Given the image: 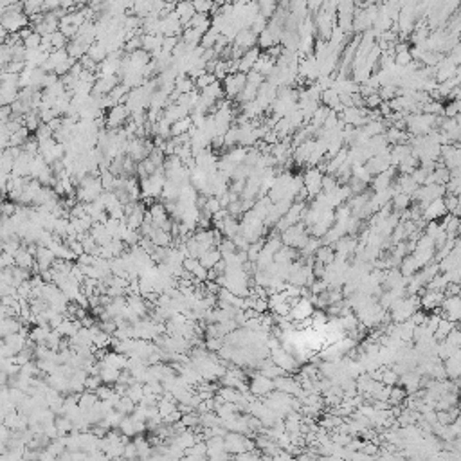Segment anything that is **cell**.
<instances>
[{
  "label": "cell",
  "mask_w": 461,
  "mask_h": 461,
  "mask_svg": "<svg viewBox=\"0 0 461 461\" xmlns=\"http://www.w3.org/2000/svg\"><path fill=\"white\" fill-rule=\"evenodd\" d=\"M274 386H276V384L272 382L270 379H267V377L260 375V377L254 379L251 389H253V393H256V394H265V393H270V391L274 389Z\"/></svg>",
  "instance_id": "7c38bea8"
},
{
  "label": "cell",
  "mask_w": 461,
  "mask_h": 461,
  "mask_svg": "<svg viewBox=\"0 0 461 461\" xmlns=\"http://www.w3.org/2000/svg\"><path fill=\"white\" fill-rule=\"evenodd\" d=\"M409 202H411V195H406V193H394V197H393V204H394V207L396 209H407L409 207Z\"/></svg>",
  "instance_id": "44dd1931"
},
{
  "label": "cell",
  "mask_w": 461,
  "mask_h": 461,
  "mask_svg": "<svg viewBox=\"0 0 461 461\" xmlns=\"http://www.w3.org/2000/svg\"><path fill=\"white\" fill-rule=\"evenodd\" d=\"M272 359H274V364L278 367H281L283 371H292L296 367V360L292 355H288L287 350H281V348H276L272 351Z\"/></svg>",
  "instance_id": "5b68a950"
},
{
  "label": "cell",
  "mask_w": 461,
  "mask_h": 461,
  "mask_svg": "<svg viewBox=\"0 0 461 461\" xmlns=\"http://www.w3.org/2000/svg\"><path fill=\"white\" fill-rule=\"evenodd\" d=\"M256 44H258V36L251 29H243L234 38V47H240L241 51H249V49L256 47Z\"/></svg>",
  "instance_id": "8992f818"
},
{
  "label": "cell",
  "mask_w": 461,
  "mask_h": 461,
  "mask_svg": "<svg viewBox=\"0 0 461 461\" xmlns=\"http://www.w3.org/2000/svg\"><path fill=\"white\" fill-rule=\"evenodd\" d=\"M323 178L324 175L319 168H312L303 175L304 190H306L308 197H319L323 193Z\"/></svg>",
  "instance_id": "6da1fadb"
},
{
  "label": "cell",
  "mask_w": 461,
  "mask_h": 461,
  "mask_svg": "<svg viewBox=\"0 0 461 461\" xmlns=\"http://www.w3.org/2000/svg\"><path fill=\"white\" fill-rule=\"evenodd\" d=\"M449 321H459L461 319V296H452L449 299H445L443 303Z\"/></svg>",
  "instance_id": "9c48e42d"
},
{
  "label": "cell",
  "mask_w": 461,
  "mask_h": 461,
  "mask_svg": "<svg viewBox=\"0 0 461 461\" xmlns=\"http://www.w3.org/2000/svg\"><path fill=\"white\" fill-rule=\"evenodd\" d=\"M193 128V121H191V117H184L180 119V121L173 122L171 125V137H180V135H186L190 134V130Z\"/></svg>",
  "instance_id": "9a60e30c"
},
{
  "label": "cell",
  "mask_w": 461,
  "mask_h": 461,
  "mask_svg": "<svg viewBox=\"0 0 461 461\" xmlns=\"http://www.w3.org/2000/svg\"><path fill=\"white\" fill-rule=\"evenodd\" d=\"M175 13L178 15L180 24L184 25V27H188L190 22L193 20V16L197 15V11H195V8H193V2H180V4H177Z\"/></svg>",
  "instance_id": "ba28073f"
},
{
  "label": "cell",
  "mask_w": 461,
  "mask_h": 461,
  "mask_svg": "<svg viewBox=\"0 0 461 461\" xmlns=\"http://www.w3.org/2000/svg\"><path fill=\"white\" fill-rule=\"evenodd\" d=\"M128 115H132V114H130V110H128V107L125 105V103H119V105H115L114 108H110V110H108L107 128H108V130H119L122 122L128 121Z\"/></svg>",
  "instance_id": "3957f363"
},
{
  "label": "cell",
  "mask_w": 461,
  "mask_h": 461,
  "mask_svg": "<svg viewBox=\"0 0 461 461\" xmlns=\"http://www.w3.org/2000/svg\"><path fill=\"white\" fill-rule=\"evenodd\" d=\"M218 261H222V254H220V251H218V249L207 251V253L202 254V256H200L202 267H205L207 270H213V268L218 265Z\"/></svg>",
  "instance_id": "5bb4252c"
},
{
  "label": "cell",
  "mask_w": 461,
  "mask_h": 461,
  "mask_svg": "<svg viewBox=\"0 0 461 461\" xmlns=\"http://www.w3.org/2000/svg\"><path fill=\"white\" fill-rule=\"evenodd\" d=\"M220 36L222 35H220V31H218V29L211 27L204 36H202V42H200L202 49H204V51H207V49H214V45H217V42H218V38H220Z\"/></svg>",
  "instance_id": "2e32d148"
},
{
  "label": "cell",
  "mask_w": 461,
  "mask_h": 461,
  "mask_svg": "<svg viewBox=\"0 0 461 461\" xmlns=\"http://www.w3.org/2000/svg\"><path fill=\"white\" fill-rule=\"evenodd\" d=\"M52 137H54V132L51 130V127H49V125H44V122H42V127H40L38 130L35 132V139L38 142L49 141V139H52Z\"/></svg>",
  "instance_id": "d6986e66"
},
{
  "label": "cell",
  "mask_w": 461,
  "mask_h": 461,
  "mask_svg": "<svg viewBox=\"0 0 461 461\" xmlns=\"http://www.w3.org/2000/svg\"><path fill=\"white\" fill-rule=\"evenodd\" d=\"M15 260H16V267L25 268V270H29V268H31L33 265L36 263L35 254L29 253V249H20L18 253H16Z\"/></svg>",
  "instance_id": "4fadbf2b"
},
{
  "label": "cell",
  "mask_w": 461,
  "mask_h": 461,
  "mask_svg": "<svg viewBox=\"0 0 461 461\" xmlns=\"http://www.w3.org/2000/svg\"><path fill=\"white\" fill-rule=\"evenodd\" d=\"M51 40H52V49H54V51H59V49H67V45L71 44V42L67 40V36H65L62 31L51 35Z\"/></svg>",
  "instance_id": "ac0fdd59"
},
{
  "label": "cell",
  "mask_w": 461,
  "mask_h": 461,
  "mask_svg": "<svg viewBox=\"0 0 461 461\" xmlns=\"http://www.w3.org/2000/svg\"><path fill=\"white\" fill-rule=\"evenodd\" d=\"M245 85H247V74H229L227 78L224 79V90L225 96H229L231 99H238L243 92Z\"/></svg>",
  "instance_id": "7a4b0ae2"
},
{
  "label": "cell",
  "mask_w": 461,
  "mask_h": 461,
  "mask_svg": "<svg viewBox=\"0 0 461 461\" xmlns=\"http://www.w3.org/2000/svg\"><path fill=\"white\" fill-rule=\"evenodd\" d=\"M90 236L94 238V240L98 241V245H101V247H107V245L114 240L112 234L108 233L107 227L103 224H94V227H92V231H90Z\"/></svg>",
  "instance_id": "30bf717a"
},
{
  "label": "cell",
  "mask_w": 461,
  "mask_h": 461,
  "mask_svg": "<svg viewBox=\"0 0 461 461\" xmlns=\"http://www.w3.org/2000/svg\"><path fill=\"white\" fill-rule=\"evenodd\" d=\"M178 44H180V38H178V36H164V42H162V52L173 54V51L177 49Z\"/></svg>",
  "instance_id": "ffe728a7"
},
{
  "label": "cell",
  "mask_w": 461,
  "mask_h": 461,
  "mask_svg": "<svg viewBox=\"0 0 461 461\" xmlns=\"http://www.w3.org/2000/svg\"><path fill=\"white\" fill-rule=\"evenodd\" d=\"M440 301H442V294H438V292H429V294L422 299V303L425 308H434L440 304Z\"/></svg>",
  "instance_id": "7402d4cb"
},
{
  "label": "cell",
  "mask_w": 461,
  "mask_h": 461,
  "mask_svg": "<svg viewBox=\"0 0 461 461\" xmlns=\"http://www.w3.org/2000/svg\"><path fill=\"white\" fill-rule=\"evenodd\" d=\"M42 38H44V36H40L38 33H33V35L24 42V47L27 49V51H35V49H40V45H42Z\"/></svg>",
  "instance_id": "603a6c76"
},
{
  "label": "cell",
  "mask_w": 461,
  "mask_h": 461,
  "mask_svg": "<svg viewBox=\"0 0 461 461\" xmlns=\"http://www.w3.org/2000/svg\"><path fill=\"white\" fill-rule=\"evenodd\" d=\"M224 144L227 148H234V144H238V127H233L224 135Z\"/></svg>",
  "instance_id": "d4e9b609"
},
{
  "label": "cell",
  "mask_w": 461,
  "mask_h": 461,
  "mask_svg": "<svg viewBox=\"0 0 461 461\" xmlns=\"http://www.w3.org/2000/svg\"><path fill=\"white\" fill-rule=\"evenodd\" d=\"M193 8L200 15H209V11L214 9V4L213 2H207V0H198V2H193Z\"/></svg>",
  "instance_id": "cb8c5ba5"
},
{
  "label": "cell",
  "mask_w": 461,
  "mask_h": 461,
  "mask_svg": "<svg viewBox=\"0 0 461 461\" xmlns=\"http://www.w3.org/2000/svg\"><path fill=\"white\" fill-rule=\"evenodd\" d=\"M261 52L258 47H253L249 49V51H245V54L241 56L240 59V72L241 74H249L251 71H254V67H256L258 59H260Z\"/></svg>",
  "instance_id": "277c9868"
},
{
  "label": "cell",
  "mask_w": 461,
  "mask_h": 461,
  "mask_svg": "<svg viewBox=\"0 0 461 461\" xmlns=\"http://www.w3.org/2000/svg\"><path fill=\"white\" fill-rule=\"evenodd\" d=\"M87 56H88V58L94 59L98 65H101L103 62L108 58V51H107V47H105V44H101V42H96V44L90 45Z\"/></svg>",
  "instance_id": "8fae6325"
},
{
  "label": "cell",
  "mask_w": 461,
  "mask_h": 461,
  "mask_svg": "<svg viewBox=\"0 0 461 461\" xmlns=\"http://www.w3.org/2000/svg\"><path fill=\"white\" fill-rule=\"evenodd\" d=\"M214 81H218L217 79V76L213 74V72H207L205 71V74H202L200 78L195 81V85H197V90H204V88H207V87H211Z\"/></svg>",
  "instance_id": "e0dca14e"
},
{
  "label": "cell",
  "mask_w": 461,
  "mask_h": 461,
  "mask_svg": "<svg viewBox=\"0 0 461 461\" xmlns=\"http://www.w3.org/2000/svg\"><path fill=\"white\" fill-rule=\"evenodd\" d=\"M447 213V205H445V200H442V198H438V200L431 202L429 205H427L425 209H423V218L425 220H436V218L440 217H445Z\"/></svg>",
  "instance_id": "52a82bcc"
}]
</instances>
